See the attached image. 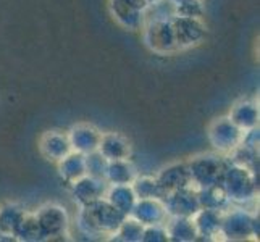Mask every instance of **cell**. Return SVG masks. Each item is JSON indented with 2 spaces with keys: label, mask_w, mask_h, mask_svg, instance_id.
I'll return each mask as SVG.
<instances>
[]
</instances>
